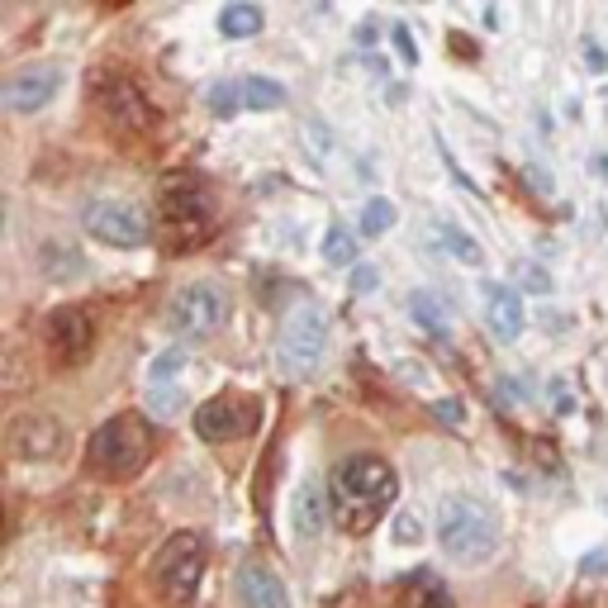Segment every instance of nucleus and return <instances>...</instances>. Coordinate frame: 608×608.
Wrapping results in <instances>:
<instances>
[{"label":"nucleus","instance_id":"f257e3e1","mask_svg":"<svg viewBox=\"0 0 608 608\" xmlns=\"http://www.w3.org/2000/svg\"><path fill=\"white\" fill-rule=\"evenodd\" d=\"M394 494H400V476L386 456L376 452H352L333 466L328 476V508L333 523L352 538H366L371 528L394 508Z\"/></svg>","mask_w":608,"mask_h":608},{"label":"nucleus","instance_id":"f03ea898","mask_svg":"<svg viewBox=\"0 0 608 608\" xmlns=\"http://www.w3.org/2000/svg\"><path fill=\"white\" fill-rule=\"evenodd\" d=\"M438 547L462 566L490 561L500 547V514L480 494H442L438 504Z\"/></svg>","mask_w":608,"mask_h":608},{"label":"nucleus","instance_id":"7ed1b4c3","mask_svg":"<svg viewBox=\"0 0 608 608\" xmlns=\"http://www.w3.org/2000/svg\"><path fill=\"white\" fill-rule=\"evenodd\" d=\"M157 223H163L171 247L205 243L215 233V195H209V185L200 177H185V171L167 177L163 191H157Z\"/></svg>","mask_w":608,"mask_h":608},{"label":"nucleus","instance_id":"20e7f679","mask_svg":"<svg viewBox=\"0 0 608 608\" xmlns=\"http://www.w3.org/2000/svg\"><path fill=\"white\" fill-rule=\"evenodd\" d=\"M86 456H91L95 476H105V480L139 476V470L147 466V456H153V424H147L143 414H115V418H105V424L91 432V447H86Z\"/></svg>","mask_w":608,"mask_h":608},{"label":"nucleus","instance_id":"39448f33","mask_svg":"<svg viewBox=\"0 0 608 608\" xmlns=\"http://www.w3.org/2000/svg\"><path fill=\"white\" fill-rule=\"evenodd\" d=\"M205 561H209V547L200 532H171V538L157 547L153 556V580L157 590H163L167 604H191L195 590H200V575H205Z\"/></svg>","mask_w":608,"mask_h":608},{"label":"nucleus","instance_id":"423d86ee","mask_svg":"<svg viewBox=\"0 0 608 608\" xmlns=\"http://www.w3.org/2000/svg\"><path fill=\"white\" fill-rule=\"evenodd\" d=\"M324 352H328V314L314 300L295 305L281 319V333H276L281 371L285 376H309V371L324 362Z\"/></svg>","mask_w":608,"mask_h":608},{"label":"nucleus","instance_id":"0eeeda50","mask_svg":"<svg viewBox=\"0 0 608 608\" xmlns=\"http://www.w3.org/2000/svg\"><path fill=\"white\" fill-rule=\"evenodd\" d=\"M167 324L177 338H209V333H219L229 324V295H223V285L215 281L181 285L167 305Z\"/></svg>","mask_w":608,"mask_h":608},{"label":"nucleus","instance_id":"6e6552de","mask_svg":"<svg viewBox=\"0 0 608 608\" xmlns=\"http://www.w3.org/2000/svg\"><path fill=\"white\" fill-rule=\"evenodd\" d=\"M81 229L91 233L95 243L105 247H143L153 238V223L133 200H119V195H101L81 209Z\"/></svg>","mask_w":608,"mask_h":608},{"label":"nucleus","instance_id":"1a4fd4ad","mask_svg":"<svg viewBox=\"0 0 608 608\" xmlns=\"http://www.w3.org/2000/svg\"><path fill=\"white\" fill-rule=\"evenodd\" d=\"M95 101H101L105 119L115 124V133H124V139L153 133L157 109L147 105V95L129 77H119V72H101V81H95Z\"/></svg>","mask_w":608,"mask_h":608},{"label":"nucleus","instance_id":"9d476101","mask_svg":"<svg viewBox=\"0 0 608 608\" xmlns=\"http://www.w3.org/2000/svg\"><path fill=\"white\" fill-rule=\"evenodd\" d=\"M257 418H262V404H257V400H243V394H219V400H209V404L195 409V432H200L205 442H233V438H243V432H253Z\"/></svg>","mask_w":608,"mask_h":608},{"label":"nucleus","instance_id":"9b49d317","mask_svg":"<svg viewBox=\"0 0 608 608\" xmlns=\"http://www.w3.org/2000/svg\"><path fill=\"white\" fill-rule=\"evenodd\" d=\"M48 352H53L57 366H77L91 357V342H95V324L81 305H62L48 314Z\"/></svg>","mask_w":608,"mask_h":608},{"label":"nucleus","instance_id":"f8f14e48","mask_svg":"<svg viewBox=\"0 0 608 608\" xmlns=\"http://www.w3.org/2000/svg\"><path fill=\"white\" fill-rule=\"evenodd\" d=\"M191 366V352L185 347H167V352L153 357V366H147V409H153V418H177L181 404H185V386H181V371Z\"/></svg>","mask_w":608,"mask_h":608},{"label":"nucleus","instance_id":"ddd939ff","mask_svg":"<svg viewBox=\"0 0 608 608\" xmlns=\"http://www.w3.org/2000/svg\"><path fill=\"white\" fill-rule=\"evenodd\" d=\"M57 91H62V67L43 62V67H24V72H15V77H5V86H0V105H5L10 115H39Z\"/></svg>","mask_w":608,"mask_h":608},{"label":"nucleus","instance_id":"4468645a","mask_svg":"<svg viewBox=\"0 0 608 608\" xmlns=\"http://www.w3.org/2000/svg\"><path fill=\"white\" fill-rule=\"evenodd\" d=\"M480 305H486V324L500 342H514L528 324V309H523V295L504 281H480Z\"/></svg>","mask_w":608,"mask_h":608},{"label":"nucleus","instance_id":"2eb2a0df","mask_svg":"<svg viewBox=\"0 0 608 608\" xmlns=\"http://www.w3.org/2000/svg\"><path fill=\"white\" fill-rule=\"evenodd\" d=\"M57 447H62V428L53 414H20L10 424V452L20 462H48V456H57Z\"/></svg>","mask_w":608,"mask_h":608},{"label":"nucleus","instance_id":"dca6fc26","mask_svg":"<svg viewBox=\"0 0 608 608\" xmlns=\"http://www.w3.org/2000/svg\"><path fill=\"white\" fill-rule=\"evenodd\" d=\"M238 604L243 608H290L285 580L267 561H247L238 570Z\"/></svg>","mask_w":608,"mask_h":608},{"label":"nucleus","instance_id":"f3484780","mask_svg":"<svg viewBox=\"0 0 608 608\" xmlns=\"http://www.w3.org/2000/svg\"><path fill=\"white\" fill-rule=\"evenodd\" d=\"M324 500L328 494L314 480H305L295 490V532H300V542H319V532H324Z\"/></svg>","mask_w":608,"mask_h":608},{"label":"nucleus","instance_id":"a211bd4d","mask_svg":"<svg viewBox=\"0 0 608 608\" xmlns=\"http://www.w3.org/2000/svg\"><path fill=\"white\" fill-rule=\"evenodd\" d=\"M432 233H438V243H442L447 253H452L462 267H486V247H480L476 238H470V233L462 229V223L438 219V229H432Z\"/></svg>","mask_w":608,"mask_h":608},{"label":"nucleus","instance_id":"6ab92c4d","mask_svg":"<svg viewBox=\"0 0 608 608\" xmlns=\"http://www.w3.org/2000/svg\"><path fill=\"white\" fill-rule=\"evenodd\" d=\"M409 319H414L418 328H428V333H447V324H452L442 295H432V290H414V295H409Z\"/></svg>","mask_w":608,"mask_h":608},{"label":"nucleus","instance_id":"aec40b11","mask_svg":"<svg viewBox=\"0 0 608 608\" xmlns=\"http://www.w3.org/2000/svg\"><path fill=\"white\" fill-rule=\"evenodd\" d=\"M262 24H267L262 10L247 5V0H238V5H229V10L219 15V34H223V39H253Z\"/></svg>","mask_w":608,"mask_h":608},{"label":"nucleus","instance_id":"412c9836","mask_svg":"<svg viewBox=\"0 0 608 608\" xmlns=\"http://www.w3.org/2000/svg\"><path fill=\"white\" fill-rule=\"evenodd\" d=\"M243 86V109H281L285 105V86L267 77H238Z\"/></svg>","mask_w":608,"mask_h":608},{"label":"nucleus","instance_id":"4be33fe9","mask_svg":"<svg viewBox=\"0 0 608 608\" xmlns=\"http://www.w3.org/2000/svg\"><path fill=\"white\" fill-rule=\"evenodd\" d=\"M324 262L328 267H352L357 262V233L342 229V223H328L324 233Z\"/></svg>","mask_w":608,"mask_h":608},{"label":"nucleus","instance_id":"5701e85b","mask_svg":"<svg viewBox=\"0 0 608 608\" xmlns=\"http://www.w3.org/2000/svg\"><path fill=\"white\" fill-rule=\"evenodd\" d=\"M394 219H400V209H394L386 195H371V200L362 205V233H366V238H380V233H390Z\"/></svg>","mask_w":608,"mask_h":608},{"label":"nucleus","instance_id":"b1692460","mask_svg":"<svg viewBox=\"0 0 608 608\" xmlns=\"http://www.w3.org/2000/svg\"><path fill=\"white\" fill-rule=\"evenodd\" d=\"M394 608H452V599H447V590L438 585V580H414V585L400 594Z\"/></svg>","mask_w":608,"mask_h":608},{"label":"nucleus","instance_id":"393cba45","mask_svg":"<svg viewBox=\"0 0 608 608\" xmlns=\"http://www.w3.org/2000/svg\"><path fill=\"white\" fill-rule=\"evenodd\" d=\"M205 101H209V109H215L219 119H229V115H238L243 109V86L238 81H219V86H209L205 91Z\"/></svg>","mask_w":608,"mask_h":608},{"label":"nucleus","instance_id":"a878e982","mask_svg":"<svg viewBox=\"0 0 608 608\" xmlns=\"http://www.w3.org/2000/svg\"><path fill=\"white\" fill-rule=\"evenodd\" d=\"M418 538H424V528H418V518H414V514H400V523H394V542H400V547H414Z\"/></svg>","mask_w":608,"mask_h":608},{"label":"nucleus","instance_id":"bb28decb","mask_svg":"<svg viewBox=\"0 0 608 608\" xmlns=\"http://www.w3.org/2000/svg\"><path fill=\"white\" fill-rule=\"evenodd\" d=\"M390 39H394V53L404 57V67H414V62H418V48H414V39H409V29H404V24H394V29H390Z\"/></svg>","mask_w":608,"mask_h":608},{"label":"nucleus","instance_id":"cd10ccee","mask_svg":"<svg viewBox=\"0 0 608 608\" xmlns=\"http://www.w3.org/2000/svg\"><path fill=\"white\" fill-rule=\"evenodd\" d=\"M432 414H438L442 418V424H466V404L462 400H438V404H432Z\"/></svg>","mask_w":608,"mask_h":608},{"label":"nucleus","instance_id":"c85d7f7f","mask_svg":"<svg viewBox=\"0 0 608 608\" xmlns=\"http://www.w3.org/2000/svg\"><path fill=\"white\" fill-rule=\"evenodd\" d=\"M518 281H523L528 285V290H542V295H547L552 290V276H547V271H538V267H518Z\"/></svg>","mask_w":608,"mask_h":608},{"label":"nucleus","instance_id":"c756f323","mask_svg":"<svg viewBox=\"0 0 608 608\" xmlns=\"http://www.w3.org/2000/svg\"><path fill=\"white\" fill-rule=\"evenodd\" d=\"M371 285H376V271H371V267H357V290H371Z\"/></svg>","mask_w":608,"mask_h":608}]
</instances>
